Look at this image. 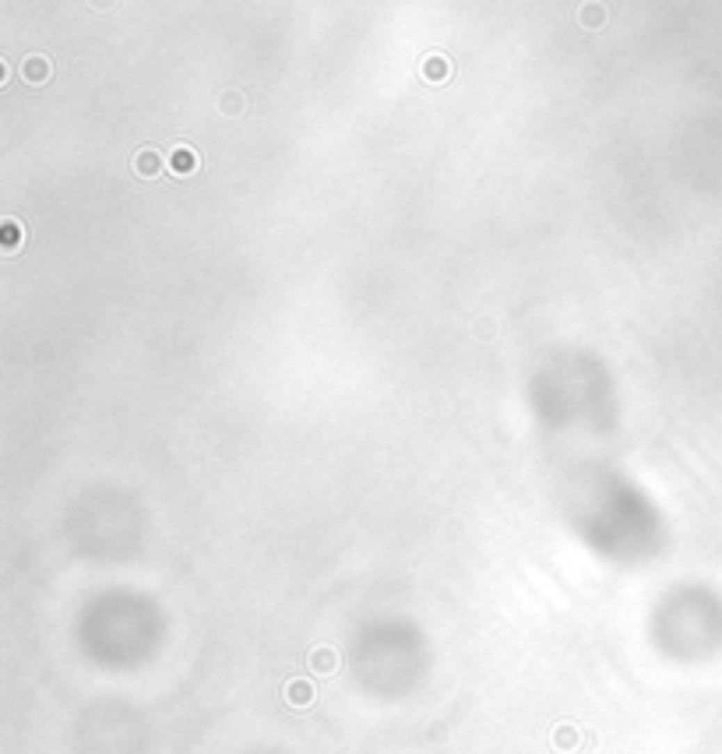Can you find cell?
Instances as JSON below:
<instances>
[{
  "label": "cell",
  "mask_w": 722,
  "mask_h": 754,
  "mask_svg": "<svg viewBox=\"0 0 722 754\" xmlns=\"http://www.w3.org/2000/svg\"><path fill=\"white\" fill-rule=\"evenodd\" d=\"M49 74H53V67H49V61L42 57V53H32V57H25L22 78H25L29 85H42V81H49Z\"/></svg>",
  "instance_id": "277c9868"
},
{
  "label": "cell",
  "mask_w": 722,
  "mask_h": 754,
  "mask_svg": "<svg viewBox=\"0 0 722 754\" xmlns=\"http://www.w3.org/2000/svg\"><path fill=\"white\" fill-rule=\"evenodd\" d=\"M419 74L430 81V85H440V81H448L451 74H455V67L440 57V53H430V57L419 64Z\"/></svg>",
  "instance_id": "3957f363"
},
{
  "label": "cell",
  "mask_w": 722,
  "mask_h": 754,
  "mask_svg": "<svg viewBox=\"0 0 722 754\" xmlns=\"http://www.w3.org/2000/svg\"><path fill=\"white\" fill-rule=\"evenodd\" d=\"M18 247H22V226L15 219H4V223H0V250L15 254Z\"/></svg>",
  "instance_id": "5b68a950"
},
{
  "label": "cell",
  "mask_w": 722,
  "mask_h": 754,
  "mask_svg": "<svg viewBox=\"0 0 722 754\" xmlns=\"http://www.w3.org/2000/svg\"><path fill=\"white\" fill-rule=\"evenodd\" d=\"M166 170H170V163H162V155H159L155 148H141V152L134 155V173H138L141 180H155V177H162Z\"/></svg>",
  "instance_id": "6da1fadb"
},
{
  "label": "cell",
  "mask_w": 722,
  "mask_h": 754,
  "mask_svg": "<svg viewBox=\"0 0 722 754\" xmlns=\"http://www.w3.org/2000/svg\"><path fill=\"white\" fill-rule=\"evenodd\" d=\"M581 25H585V29H602V25H606L602 4H585V8H581Z\"/></svg>",
  "instance_id": "8992f818"
},
{
  "label": "cell",
  "mask_w": 722,
  "mask_h": 754,
  "mask_svg": "<svg viewBox=\"0 0 722 754\" xmlns=\"http://www.w3.org/2000/svg\"><path fill=\"white\" fill-rule=\"evenodd\" d=\"M198 166H201V155H198L194 148L180 145V148L170 152V173H177V177H191V173H198Z\"/></svg>",
  "instance_id": "7a4b0ae2"
},
{
  "label": "cell",
  "mask_w": 722,
  "mask_h": 754,
  "mask_svg": "<svg viewBox=\"0 0 722 754\" xmlns=\"http://www.w3.org/2000/svg\"><path fill=\"white\" fill-rule=\"evenodd\" d=\"M92 4H95V8H106V4H109V0H92Z\"/></svg>",
  "instance_id": "ba28073f"
},
{
  "label": "cell",
  "mask_w": 722,
  "mask_h": 754,
  "mask_svg": "<svg viewBox=\"0 0 722 754\" xmlns=\"http://www.w3.org/2000/svg\"><path fill=\"white\" fill-rule=\"evenodd\" d=\"M222 110H230V113H240V99H236V92H230V95H222Z\"/></svg>",
  "instance_id": "52a82bcc"
}]
</instances>
